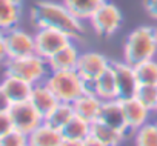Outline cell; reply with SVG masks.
I'll use <instances>...</instances> for the list:
<instances>
[{
  "label": "cell",
  "instance_id": "cell-15",
  "mask_svg": "<svg viewBox=\"0 0 157 146\" xmlns=\"http://www.w3.org/2000/svg\"><path fill=\"white\" fill-rule=\"evenodd\" d=\"M29 102L43 115V118L60 103L59 99L56 97V94L48 88V85L45 82L34 85L33 92H31V97H29Z\"/></svg>",
  "mask_w": 157,
  "mask_h": 146
},
{
  "label": "cell",
  "instance_id": "cell-22",
  "mask_svg": "<svg viewBox=\"0 0 157 146\" xmlns=\"http://www.w3.org/2000/svg\"><path fill=\"white\" fill-rule=\"evenodd\" d=\"M74 108H72V103H65V102H60L46 117H45V122L57 129H63L66 126V123L74 117Z\"/></svg>",
  "mask_w": 157,
  "mask_h": 146
},
{
  "label": "cell",
  "instance_id": "cell-28",
  "mask_svg": "<svg viewBox=\"0 0 157 146\" xmlns=\"http://www.w3.org/2000/svg\"><path fill=\"white\" fill-rule=\"evenodd\" d=\"M13 128L14 126H13L10 112H0V138H2L5 134H8Z\"/></svg>",
  "mask_w": 157,
  "mask_h": 146
},
{
  "label": "cell",
  "instance_id": "cell-3",
  "mask_svg": "<svg viewBox=\"0 0 157 146\" xmlns=\"http://www.w3.org/2000/svg\"><path fill=\"white\" fill-rule=\"evenodd\" d=\"M3 66H5V74L20 77L33 85L45 82L48 74L51 72L48 60L36 52L19 58H8Z\"/></svg>",
  "mask_w": 157,
  "mask_h": 146
},
{
  "label": "cell",
  "instance_id": "cell-27",
  "mask_svg": "<svg viewBox=\"0 0 157 146\" xmlns=\"http://www.w3.org/2000/svg\"><path fill=\"white\" fill-rule=\"evenodd\" d=\"M26 144H29L28 135L14 128L0 138V146H26Z\"/></svg>",
  "mask_w": 157,
  "mask_h": 146
},
{
  "label": "cell",
  "instance_id": "cell-17",
  "mask_svg": "<svg viewBox=\"0 0 157 146\" xmlns=\"http://www.w3.org/2000/svg\"><path fill=\"white\" fill-rule=\"evenodd\" d=\"M91 134L99 140L100 146H117L126 138V132L109 126L100 120H96L91 123Z\"/></svg>",
  "mask_w": 157,
  "mask_h": 146
},
{
  "label": "cell",
  "instance_id": "cell-23",
  "mask_svg": "<svg viewBox=\"0 0 157 146\" xmlns=\"http://www.w3.org/2000/svg\"><path fill=\"white\" fill-rule=\"evenodd\" d=\"M97 97L100 100H113L119 99L117 95V85L113 68L109 66L103 74L97 79Z\"/></svg>",
  "mask_w": 157,
  "mask_h": 146
},
{
  "label": "cell",
  "instance_id": "cell-21",
  "mask_svg": "<svg viewBox=\"0 0 157 146\" xmlns=\"http://www.w3.org/2000/svg\"><path fill=\"white\" fill-rule=\"evenodd\" d=\"M103 2L106 0H63V3L69 8V11L83 22L90 20V17Z\"/></svg>",
  "mask_w": 157,
  "mask_h": 146
},
{
  "label": "cell",
  "instance_id": "cell-24",
  "mask_svg": "<svg viewBox=\"0 0 157 146\" xmlns=\"http://www.w3.org/2000/svg\"><path fill=\"white\" fill-rule=\"evenodd\" d=\"M139 85H157V58L140 62L134 66Z\"/></svg>",
  "mask_w": 157,
  "mask_h": 146
},
{
  "label": "cell",
  "instance_id": "cell-26",
  "mask_svg": "<svg viewBox=\"0 0 157 146\" xmlns=\"http://www.w3.org/2000/svg\"><path fill=\"white\" fill-rule=\"evenodd\" d=\"M136 97L152 114H157V85H139Z\"/></svg>",
  "mask_w": 157,
  "mask_h": 146
},
{
  "label": "cell",
  "instance_id": "cell-16",
  "mask_svg": "<svg viewBox=\"0 0 157 146\" xmlns=\"http://www.w3.org/2000/svg\"><path fill=\"white\" fill-rule=\"evenodd\" d=\"M29 146H62L63 134L60 129L48 125L45 120L28 135Z\"/></svg>",
  "mask_w": 157,
  "mask_h": 146
},
{
  "label": "cell",
  "instance_id": "cell-1",
  "mask_svg": "<svg viewBox=\"0 0 157 146\" xmlns=\"http://www.w3.org/2000/svg\"><path fill=\"white\" fill-rule=\"evenodd\" d=\"M31 22L36 28H52L68 34L72 40L80 39L85 32L83 20L75 17L69 8L62 2L42 0L31 9Z\"/></svg>",
  "mask_w": 157,
  "mask_h": 146
},
{
  "label": "cell",
  "instance_id": "cell-20",
  "mask_svg": "<svg viewBox=\"0 0 157 146\" xmlns=\"http://www.w3.org/2000/svg\"><path fill=\"white\" fill-rule=\"evenodd\" d=\"M22 16V0H0V29L17 26Z\"/></svg>",
  "mask_w": 157,
  "mask_h": 146
},
{
  "label": "cell",
  "instance_id": "cell-2",
  "mask_svg": "<svg viewBox=\"0 0 157 146\" xmlns=\"http://www.w3.org/2000/svg\"><path fill=\"white\" fill-rule=\"evenodd\" d=\"M157 57V31L154 26H139L131 31L123 45V60L132 66Z\"/></svg>",
  "mask_w": 157,
  "mask_h": 146
},
{
  "label": "cell",
  "instance_id": "cell-6",
  "mask_svg": "<svg viewBox=\"0 0 157 146\" xmlns=\"http://www.w3.org/2000/svg\"><path fill=\"white\" fill-rule=\"evenodd\" d=\"M34 42H36V54L48 60L62 48L72 43V39L68 34L52 28H37L34 34Z\"/></svg>",
  "mask_w": 157,
  "mask_h": 146
},
{
  "label": "cell",
  "instance_id": "cell-34",
  "mask_svg": "<svg viewBox=\"0 0 157 146\" xmlns=\"http://www.w3.org/2000/svg\"><path fill=\"white\" fill-rule=\"evenodd\" d=\"M155 31H157V28H155Z\"/></svg>",
  "mask_w": 157,
  "mask_h": 146
},
{
  "label": "cell",
  "instance_id": "cell-8",
  "mask_svg": "<svg viewBox=\"0 0 157 146\" xmlns=\"http://www.w3.org/2000/svg\"><path fill=\"white\" fill-rule=\"evenodd\" d=\"M111 68L116 77L119 99L126 100V99L136 97V92L139 89V80L136 76L134 66L126 63L125 60H119V62H111Z\"/></svg>",
  "mask_w": 157,
  "mask_h": 146
},
{
  "label": "cell",
  "instance_id": "cell-13",
  "mask_svg": "<svg viewBox=\"0 0 157 146\" xmlns=\"http://www.w3.org/2000/svg\"><path fill=\"white\" fill-rule=\"evenodd\" d=\"M62 134H63L62 146H83L85 138L91 134V123L78 115H74L62 129Z\"/></svg>",
  "mask_w": 157,
  "mask_h": 146
},
{
  "label": "cell",
  "instance_id": "cell-9",
  "mask_svg": "<svg viewBox=\"0 0 157 146\" xmlns=\"http://www.w3.org/2000/svg\"><path fill=\"white\" fill-rule=\"evenodd\" d=\"M5 45L8 51V58H19L36 52L34 34H29L17 26L5 31Z\"/></svg>",
  "mask_w": 157,
  "mask_h": 146
},
{
  "label": "cell",
  "instance_id": "cell-4",
  "mask_svg": "<svg viewBox=\"0 0 157 146\" xmlns=\"http://www.w3.org/2000/svg\"><path fill=\"white\" fill-rule=\"evenodd\" d=\"M45 83L48 88L56 94L59 102L72 103L83 94L82 88V77L75 69H62V71H51Z\"/></svg>",
  "mask_w": 157,
  "mask_h": 146
},
{
  "label": "cell",
  "instance_id": "cell-19",
  "mask_svg": "<svg viewBox=\"0 0 157 146\" xmlns=\"http://www.w3.org/2000/svg\"><path fill=\"white\" fill-rule=\"evenodd\" d=\"M78 52L77 46L74 43L66 45L62 48L59 52H56L52 57L48 58V65L51 71H62V69H75L77 60H78Z\"/></svg>",
  "mask_w": 157,
  "mask_h": 146
},
{
  "label": "cell",
  "instance_id": "cell-10",
  "mask_svg": "<svg viewBox=\"0 0 157 146\" xmlns=\"http://www.w3.org/2000/svg\"><path fill=\"white\" fill-rule=\"evenodd\" d=\"M111 66V62L100 52H82L78 55L75 71L82 79H99L103 72Z\"/></svg>",
  "mask_w": 157,
  "mask_h": 146
},
{
  "label": "cell",
  "instance_id": "cell-29",
  "mask_svg": "<svg viewBox=\"0 0 157 146\" xmlns=\"http://www.w3.org/2000/svg\"><path fill=\"white\" fill-rule=\"evenodd\" d=\"M83 94L97 95V79H82Z\"/></svg>",
  "mask_w": 157,
  "mask_h": 146
},
{
  "label": "cell",
  "instance_id": "cell-30",
  "mask_svg": "<svg viewBox=\"0 0 157 146\" xmlns=\"http://www.w3.org/2000/svg\"><path fill=\"white\" fill-rule=\"evenodd\" d=\"M11 106H13V102L5 94V91L2 89V86H0V112H10Z\"/></svg>",
  "mask_w": 157,
  "mask_h": 146
},
{
  "label": "cell",
  "instance_id": "cell-25",
  "mask_svg": "<svg viewBox=\"0 0 157 146\" xmlns=\"http://www.w3.org/2000/svg\"><path fill=\"white\" fill-rule=\"evenodd\" d=\"M134 143L139 146H157V122H148L139 129H136Z\"/></svg>",
  "mask_w": 157,
  "mask_h": 146
},
{
  "label": "cell",
  "instance_id": "cell-31",
  "mask_svg": "<svg viewBox=\"0 0 157 146\" xmlns=\"http://www.w3.org/2000/svg\"><path fill=\"white\" fill-rule=\"evenodd\" d=\"M143 6L148 16L157 20V0H143Z\"/></svg>",
  "mask_w": 157,
  "mask_h": 146
},
{
  "label": "cell",
  "instance_id": "cell-18",
  "mask_svg": "<svg viewBox=\"0 0 157 146\" xmlns=\"http://www.w3.org/2000/svg\"><path fill=\"white\" fill-rule=\"evenodd\" d=\"M100 106H102V100L97 95H88V94H82L78 99H75L72 102L74 114L85 118L90 123H93L99 118Z\"/></svg>",
  "mask_w": 157,
  "mask_h": 146
},
{
  "label": "cell",
  "instance_id": "cell-5",
  "mask_svg": "<svg viewBox=\"0 0 157 146\" xmlns=\"http://www.w3.org/2000/svg\"><path fill=\"white\" fill-rule=\"evenodd\" d=\"M94 32L100 37H111L119 31L123 22L122 11L111 2H103L88 20Z\"/></svg>",
  "mask_w": 157,
  "mask_h": 146
},
{
  "label": "cell",
  "instance_id": "cell-14",
  "mask_svg": "<svg viewBox=\"0 0 157 146\" xmlns=\"http://www.w3.org/2000/svg\"><path fill=\"white\" fill-rule=\"evenodd\" d=\"M0 86L5 91V94L10 97V100L13 103H19V102H26L29 100L31 97V92H33V88L34 85L20 79V77H16V76H11V74H5L2 82H0Z\"/></svg>",
  "mask_w": 157,
  "mask_h": 146
},
{
  "label": "cell",
  "instance_id": "cell-12",
  "mask_svg": "<svg viewBox=\"0 0 157 146\" xmlns=\"http://www.w3.org/2000/svg\"><path fill=\"white\" fill-rule=\"evenodd\" d=\"M100 122L114 126L126 134H129L128 131V125H126V118H125V112H123V105L120 99H113V100H102V106H100V112H99V118Z\"/></svg>",
  "mask_w": 157,
  "mask_h": 146
},
{
  "label": "cell",
  "instance_id": "cell-7",
  "mask_svg": "<svg viewBox=\"0 0 157 146\" xmlns=\"http://www.w3.org/2000/svg\"><path fill=\"white\" fill-rule=\"evenodd\" d=\"M10 117H11L14 129H19V131L25 132L26 135H29L45 120L43 115L31 105L29 100L13 103V106L10 109Z\"/></svg>",
  "mask_w": 157,
  "mask_h": 146
},
{
  "label": "cell",
  "instance_id": "cell-11",
  "mask_svg": "<svg viewBox=\"0 0 157 146\" xmlns=\"http://www.w3.org/2000/svg\"><path fill=\"white\" fill-rule=\"evenodd\" d=\"M122 105H123V112H125V118H126L129 134H134L136 129H139L140 126H143L145 123L149 122V117H151L152 112L137 97L122 100Z\"/></svg>",
  "mask_w": 157,
  "mask_h": 146
},
{
  "label": "cell",
  "instance_id": "cell-32",
  "mask_svg": "<svg viewBox=\"0 0 157 146\" xmlns=\"http://www.w3.org/2000/svg\"><path fill=\"white\" fill-rule=\"evenodd\" d=\"M83 146H100V143H99V140L93 135V134H90L86 138H85V141H83Z\"/></svg>",
  "mask_w": 157,
  "mask_h": 146
},
{
  "label": "cell",
  "instance_id": "cell-33",
  "mask_svg": "<svg viewBox=\"0 0 157 146\" xmlns=\"http://www.w3.org/2000/svg\"><path fill=\"white\" fill-rule=\"evenodd\" d=\"M3 40H5V31L0 29V42H3Z\"/></svg>",
  "mask_w": 157,
  "mask_h": 146
}]
</instances>
